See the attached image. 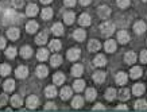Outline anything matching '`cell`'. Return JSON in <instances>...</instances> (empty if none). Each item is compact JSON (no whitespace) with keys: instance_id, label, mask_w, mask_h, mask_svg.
Returning <instances> with one entry per match:
<instances>
[{"instance_id":"obj_1","label":"cell","mask_w":147,"mask_h":112,"mask_svg":"<svg viewBox=\"0 0 147 112\" xmlns=\"http://www.w3.org/2000/svg\"><path fill=\"white\" fill-rule=\"evenodd\" d=\"M100 31L104 36H111L115 32V26H113L112 22H105L100 26Z\"/></svg>"},{"instance_id":"obj_51","label":"cell","mask_w":147,"mask_h":112,"mask_svg":"<svg viewBox=\"0 0 147 112\" xmlns=\"http://www.w3.org/2000/svg\"><path fill=\"white\" fill-rule=\"evenodd\" d=\"M45 109L46 111H50V109H55V104L54 103H47L45 105Z\"/></svg>"},{"instance_id":"obj_54","label":"cell","mask_w":147,"mask_h":112,"mask_svg":"<svg viewBox=\"0 0 147 112\" xmlns=\"http://www.w3.org/2000/svg\"><path fill=\"white\" fill-rule=\"evenodd\" d=\"M90 1H92V0H80L81 5H89V4H90Z\"/></svg>"},{"instance_id":"obj_40","label":"cell","mask_w":147,"mask_h":112,"mask_svg":"<svg viewBox=\"0 0 147 112\" xmlns=\"http://www.w3.org/2000/svg\"><path fill=\"white\" fill-rule=\"evenodd\" d=\"M50 63H51V66H59V65L62 63V57H61V55H58V54H55V55L51 57Z\"/></svg>"},{"instance_id":"obj_52","label":"cell","mask_w":147,"mask_h":112,"mask_svg":"<svg viewBox=\"0 0 147 112\" xmlns=\"http://www.w3.org/2000/svg\"><path fill=\"white\" fill-rule=\"evenodd\" d=\"M116 111H128V107L127 105H119V107H116Z\"/></svg>"},{"instance_id":"obj_5","label":"cell","mask_w":147,"mask_h":112,"mask_svg":"<svg viewBox=\"0 0 147 112\" xmlns=\"http://www.w3.org/2000/svg\"><path fill=\"white\" fill-rule=\"evenodd\" d=\"M15 74L18 78H26L28 76V69L26 66H18L16 70H15Z\"/></svg>"},{"instance_id":"obj_10","label":"cell","mask_w":147,"mask_h":112,"mask_svg":"<svg viewBox=\"0 0 147 112\" xmlns=\"http://www.w3.org/2000/svg\"><path fill=\"white\" fill-rule=\"evenodd\" d=\"M104 49L107 53H113L116 50V42L113 39H108L105 43H104Z\"/></svg>"},{"instance_id":"obj_46","label":"cell","mask_w":147,"mask_h":112,"mask_svg":"<svg viewBox=\"0 0 147 112\" xmlns=\"http://www.w3.org/2000/svg\"><path fill=\"white\" fill-rule=\"evenodd\" d=\"M7 94H4V93H1L0 94V107H3L4 104H7Z\"/></svg>"},{"instance_id":"obj_50","label":"cell","mask_w":147,"mask_h":112,"mask_svg":"<svg viewBox=\"0 0 147 112\" xmlns=\"http://www.w3.org/2000/svg\"><path fill=\"white\" fill-rule=\"evenodd\" d=\"M104 109H105V107H104V105H102V104H96V105H94L93 107V111H104Z\"/></svg>"},{"instance_id":"obj_11","label":"cell","mask_w":147,"mask_h":112,"mask_svg":"<svg viewBox=\"0 0 147 112\" xmlns=\"http://www.w3.org/2000/svg\"><path fill=\"white\" fill-rule=\"evenodd\" d=\"M38 107V97L36 96H28L27 97V108H30V109H34V108Z\"/></svg>"},{"instance_id":"obj_12","label":"cell","mask_w":147,"mask_h":112,"mask_svg":"<svg viewBox=\"0 0 147 112\" xmlns=\"http://www.w3.org/2000/svg\"><path fill=\"white\" fill-rule=\"evenodd\" d=\"M47 74H49V69L45 65H39V66L36 67V76L39 77V78H45Z\"/></svg>"},{"instance_id":"obj_3","label":"cell","mask_w":147,"mask_h":112,"mask_svg":"<svg viewBox=\"0 0 147 112\" xmlns=\"http://www.w3.org/2000/svg\"><path fill=\"white\" fill-rule=\"evenodd\" d=\"M19 35H20V32H19V28H16V27H11V28L7 30V36H8V39L16 40L19 38Z\"/></svg>"},{"instance_id":"obj_34","label":"cell","mask_w":147,"mask_h":112,"mask_svg":"<svg viewBox=\"0 0 147 112\" xmlns=\"http://www.w3.org/2000/svg\"><path fill=\"white\" fill-rule=\"evenodd\" d=\"M74 18H76V16H74V12H70V11H69V12L63 13V20H65L66 24H71V23L74 22Z\"/></svg>"},{"instance_id":"obj_42","label":"cell","mask_w":147,"mask_h":112,"mask_svg":"<svg viewBox=\"0 0 147 112\" xmlns=\"http://www.w3.org/2000/svg\"><path fill=\"white\" fill-rule=\"evenodd\" d=\"M49 47H50V50H53V51H58V50L61 49V42L58 39H53L50 42Z\"/></svg>"},{"instance_id":"obj_6","label":"cell","mask_w":147,"mask_h":112,"mask_svg":"<svg viewBox=\"0 0 147 112\" xmlns=\"http://www.w3.org/2000/svg\"><path fill=\"white\" fill-rule=\"evenodd\" d=\"M146 28H147L146 23L142 22V20H139V22H136L134 24V31L136 32V34H143V32L146 31Z\"/></svg>"},{"instance_id":"obj_7","label":"cell","mask_w":147,"mask_h":112,"mask_svg":"<svg viewBox=\"0 0 147 112\" xmlns=\"http://www.w3.org/2000/svg\"><path fill=\"white\" fill-rule=\"evenodd\" d=\"M4 18H5V22L7 23H11V22H15V20H18V15H16V13L13 12L12 9H7V11H5L4 12Z\"/></svg>"},{"instance_id":"obj_48","label":"cell","mask_w":147,"mask_h":112,"mask_svg":"<svg viewBox=\"0 0 147 112\" xmlns=\"http://www.w3.org/2000/svg\"><path fill=\"white\" fill-rule=\"evenodd\" d=\"M140 61L143 63H147V50H143L140 53Z\"/></svg>"},{"instance_id":"obj_30","label":"cell","mask_w":147,"mask_h":112,"mask_svg":"<svg viewBox=\"0 0 147 112\" xmlns=\"http://www.w3.org/2000/svg\"><path fill=\"white\" fill-rule=\"evenodd\" d=\"M93 63L96 66H104V65L107 63V59H105V57H104L102 54H98L97 57L93 59Z\"/></svg>"},{"instance_id":"obj_26","label":"cell","mask_w":147,"mask_h":112,"mask_svg":"<svg viewBox=\"0 0 147 112\" xmlns=\"http://www.w3.org/2000/svg\"><path fill=\"white\" fill-rule=\"evenodd\" d=\"M3 89L5 92H12L15 89V81L13 80H7L4 81V84H3Z\"/></svg>"},{"instance_id":"obj_32","label":"cell","mask_w":147,"mask_h":112,"mask_svg":"<svg viewBox=\"0 0 147 112\" xmlns=\"http://www.w3.org/2000/svg\"><path fill=\"white\" fill-rule=\"evenodd\" d=\"M100 47H101V45H100V42L96 39L90 40L89 45H88V49H89V51H98L100 50Z\"/></svg>"},{"instance_id":"obj_39","label":"cell","mask_w":147,"mask_h":112,"mask_svg":"<svg viewBox=\"0 0 147 112\" xmlns=\"http://www.w3.org/2000/svg\"><path fill=\"white\" fill-rule=\"evenodd\" d=\"M70 96H71V89H70V88H69V86L62 88V90H61V99H62V100H67Z\"/></svg>"},{"instance_id":"obj_4","label":"cell","mask_w":147,"mask_h":112,"mask_svg":"<svg viewBox=\"0 0 147 112\" xmlns=\"http://www.w3.org/2000/svg\"><path fill=\"white\" fill-rule=\"evenodd\" d=\"M97 13L100 18H108L111 15V8L108 5H100L97 8Z\"/></svg>"},{"instance_id":"obj_49","label":"cell","mask_w":147,"mask_h":112,"mask_svg":"<svg viewBox=\"0 0 147 112\" xmlns=\"http://www.w3.org/2000/svg\"><path fill=\"white\" fill-rule=\"evenodd\" d=\"M63 4L66 5V7H74L76 0H63Z\"/></svg>"},{"instance_id":"obj_2","label":"cell","mask_w":147,"mask_h":112,"mask_svg":"<svg viewBox=\"0 0 147 112\" xmlns=\"http://www.w3.org/2000/svg\"><path fill=\"white\" fill-rule=\"evenodd\" d=\"M67 59L69 61H77V59L80 58V55H81V51L80 49H77V47H71V49L67 50Z\"/></svg>"},{"instance_id":"obj_56","label":"cell","mask_w":147,"mask_h":112,"mask_svg":"<svg viewBox=\"0 0 147 112\" xmlns=\"http://www.w3.org/2000/svg\"><path fill=\"white\" fill-rule=\"evenodd\" d=\"M143 1H147V0H143Z\"/></svg>"},{"instance_id":"obj_14","label":"cell","mask_w":147,"mask_h":112,"mask_svg":"<svg viewBox=\"0 0 147 112\" xmlns=\"http://www.w3.org/2000/svg\"><path fill=\"white\" fill-rule=\"evenodd\" d=\"M85 36H86V32L82 30V28H77L76 31L73 32V38L76 40H78V42H81V40L85 39Z\"/></svg>"},{"instance_id":"obj_31","label":"cell","mask_w":147,"mask_h":112,"mask_svg":"<svg viewBox=\"0 0 147 112\" xmlns=\"http://www.w3.org/2000/svg\"><path fill=\"white\" fill-rule=\"evenodd\" d=\"M45 94L47 97H55V96H57V88L54 85H49L45 89Z\"/></svg>"},{"instance_id":"obj_37","label":"cell","mask_w":147,"mask_h":112,"mask_svg":"<svg viewBox=\"0 0 147 112\" xmlns=\"http://www.w3.org/2000/svg\"><path fill=\"white\" fill-rule=\"evenodd\" d=\"M82 104H84L82 97H81V96H76V97L73 99V101H71V107L73 108H81L82 107Z\"/></svg>"},{"instance_id":"obj_33","label":"cell","mask_w":147,"mask_h":112,"mask_svg":"<svg viewBox=\"0 0 147 112\" xmlns=\"http://www.w3.org/2000/svg\"><path fill=\"white\" fill-rule=\"evenodd\" d=\"M73 88L76 92H81V90H84L85 88V81L84 80H77L73 82Z\"/></svg>"},{"instance_id":"obj_29","label":"cell","mask_w":147,"mask_h":112,"mask_svg":"<svg viewBox=\"0 0 147 112\" xmlns=\"http://www.w3.org/2000/svg\"><path fill=\"white\" fill-rule=\"evenodd\" d=\"M53 81L57 85H62V82L65 81V74L63 73H55L53 76Z\"/></svg>"},{"instance_id":"obj_20","label":"cell","mask_w":147,"mask_h":112,"mask_svg":"<svg viewBox=\"0 0 147 112\" xmlns=\"http://www.w3.org/2000/svg\"><path fill=\"white\" fill-rule=\"evenodd\" d=\"M142 67H139V66H134L132 69H131V73H129V77L131 78H134V80H136V78H139V77L142 76Z\"/></svg>"},{"instance_id":"obj_22","label":"cell","mask_w":147,"mask_h":112,"mask_svg":"<svg viewBox=\"0 0 147 112\" xmlns=\"http://www.w3.org/2000/svg\"><path fill=\"white\" fill-rule=\"evenodd\" d=\"M11 104H12V107L15 108H19L20 105L23 104V99L22 96H19V94H13L12 99H11Z\"/></svg>"},{"instance_id":"obj_21","label":"cell","mask_w":147,"mask_h":112,"mask_svg":"<svg viewBox=\"0 0 147 112\" xmlns=\"http://www.w3.org/2000/svg\"><path fill=\"white\" fill-rule=\"evenodd\" d=\"M132 93H134L135 96H142V94L144 93V85H143V84H135V85L132 86Z\"/></svg>"},{"instance_id":"obj_8","label":"cell","mask_w":147,"mask_h":112,"mask_svg":"<svg viewBox=\"0 0 147 112\" xmlns=\"http://www.w3.org/2000/svg\"><path fill=\"white\" fill-rule=\"evenodd\" d=\"M82 73H84V67H82L81 63H76V65H73V67H71V74H73V76L80 77V76H82Z\"/></svg>"},{"instance_id":"obj_53","label":"cell","mask_w":147,"mask_h":112,"mask_svg":"<svg viewBox=\"0 0 147 112\" xmlns=\"http://www.w3.org/2000/svg\"><path fill=\"white\" fill-rule=\"evenodd\" d=\"M5 47V39L3 36H0V49H4Z\"/></svg>"},{"instance_id":"obj_17","label":"cell","mask_w":147,"mask_h":112,"mask_svg":"<svg viewBox=\"0 0 147 112\" xmlns=\"http://www.w3.org/2000/svg\"><path fill=\"white\" fill-rule=\"evenodd\" d=\"M115 80H116V84H119V85H124L125 82H127V74H125L124 72H119L117 74H116Z\"/></svg>"},{"instance_id":"obj_24","label":"cell","mask_w":147,"mask_h":112,"mask_svg":"<svg viewBox=\"0 0 147 112\" xmlns=\"http://www.w3.org/2000/svg\"><path fill=\"white\" fill-rule=\"evenodd\" d=\"M92 78H93L94 82L101 84V82H104V80H105V73L104 72H94V74H93Z\"/></svg>"},{"instance_id":"obj_43","label":"cell","mask_w":147,"mask_h":112,"mask_svg":"<svg viewBox=\"0 0 147 112\" xmlns=\"http://www.w3.org/2000/svg\"><path fill=\"white\" fill-rule=\"evenodd\" d=\"M9 73H11V66L7 65V63H3V65L0 66V74H1V76H8Z\"/></svg>"},{"instance_id":"obj_25","label":"cell","mask_w":147,"mask_h":112,"mask_svg":"<svg viewBox=\"0 0 147 112\" xmlns=\"http://www.w3.org/2000/svg\"><path fill=\"white\" fill-rule=\"evenodd\" d=\"M20 55L23 58H30L32 55V49L30 46H23L22 50H20Z\"/></svg>"},{"instance_id":"obj_9","label":"cell","mask_w":147,"mask_h":112,"mask_svg":"<svg viewBox=\"0 0 147 112\" xmlns=\"http://www.w3.org/2000/svg\"><path fill=\"white\" fill-rule=\"evenodd\" d=\"M117 40L120 42L121 45H124V43H127L129 40V35H128V32L124 31V30H121V31L117 32Z\"/></svg>"},{"instance_id":"obj_19","label":"cell","mask_w":147,"mask_h":112,"mask_svg":"<svg viewBox=\"0 0 147 112\" xmlns=\"http://www.w3.org/2000/svg\"><path fill=\"white\" fill-rule=\"evenodd\" d=\"M90 16L88 15V13H82L80 16V19H78V23H80V26H84V27H86V26H89L90 24Z\"/></svg>"},{"instance_id":"obj_38","label":"cell","mask_w":147,"mask_h":112,"mask_svg":"<svg viewBox=\"0 0 147 112\" xmlns=\"http://www.w3.org/2000/svg\"><path fill=\"white\" fill-rule=\"evenodd\" d=\"M40 15H42V18L45 19V20H47V19H50L51 16H53V9L49 8V7H46V8L42 9Z\"/></svg>"},{"instance_id":"obj_45","label":"cell","mask_w":147,"mask_h":112,"mask_svg":"<svg viewBox=\"0 0 147 112\" xmlns=\"http://www.w3.org/2000/svg\"><path fill=\"white\" fill-rule=\"evenodd\" d=\"M131 3V0H117V5L120 7V8H127Z\"/></svg>"},{"instance_id":"obj_41","label":"cell","mask_w":147,"mask_h":112,"mask_svg":"<svg viewBox=\"0 0 147 112\" xmlns=\"http://www.w3.org/2000/svg\"><path fill=\"white\" fill-rule=\"evenodd\" d=\"M116 93H117V92H116L113 88H109V89L105 92V99H107L108 101H112L113 99H116Z\"/></svg>"},{"instance_id":"obj_27","label":"cell","mask_w":147,"mask_h":112,"mask_svg":"<svg viewBox=\"0 0 147 112\" xmlns=\"http://www.w3.org/2000/svg\"><path fill=\"white\" fill-rule=\"evenodd\" d=\"M119 99L123 100V101H125V100L129 99V96H131V92H129V89H127V88H123V89H120V92H119Z\"/></svg>"},{"instance_id":"obj_44","label":"cell","mask_w":147,"mask_h":112,"mask_svg":"<svg viewBox=\"0 0 147 112\" xmlns=\"http://www.w3.org/2000/svg\"><path fill=\"white\" fill-rule=\"evenodd\" d=\"M5 55L8 58H15L16 57V49L15 47H8V49L5 50Z\"/></svg>"},{"instance_id":"obj_36","label":"cell","mask_w":147,"mask_h":112,"mask_svg":"<svg viewBox=\"0 0 147 112\" xmlns=\"http://www.w3.org/2000/svg\"><path fill=\"white\" fill-rule=\"evenodd\" d=\"M135 109L136 111H146L147 109V103L144 100H138V101H135Z\"/></svg>"},{"instance_id":"obj_28","label":"cell","mask_w":147,"mask_h":112,"mask_svg":"<svg viewBox=\"0 0 147 112\" xmlns=\"http://www.w3.org/2000/svg\"><path fill=\"white\" fill-rule=\"evenodd\" d=\"M36 58L39 59V61H46V59L49 58V51H47L46 49L38 50V53H36Z\"/></svg>"},{"instance_id":"obj_16","label":"cell","mask_w":147,"mask_h":112,"mask_svg":"<svg viewBox=\"0 0 147 112\" xmlns=\"http://www.w3.org/2000/svg\"><path fill=\"white\" fill-rule=\"evenodd\" d=\"M36 30H38V23L34 22V20H30L26 24V31L28 34H34V32H36Z\"/></svg>"},{"instance_id":"obj_55","label":"cell","mask_w":147,"mask_h":112,"mask_svg":"<svg viewBox=\"0 0 147 112\" xmlns=\"http://www.w3.org/2000/svg\"><path fill=\"white\" fill-rule=\"evenodd\" d=\"M51 1H53V0H40V3H43V4H49Z\"/></svg>"},{"instance_id":"obj_15","label":"cell","mask_w":147,"mask_h":112,"mask_svg":"<svg viewBox=\"0 0 147 112\" xmlns=\"http://www.w3.org/2000/svg\"><path fill=\"white\" fill-rule=\"evenodd\" d=\"M124 61L125 63H128V65H132V63L136 61V54L134 51H128V53L124 54Z\"/></svg>"},{"instance_id":"obj_18","label":"cell","mask_w":147,"mask_h":112,"mask_svg":"<svg viewBox=\"0 0 147 112\" xmlns=\"http://www.w3.org/2000/svg\"><path fill=\"white\" fill-rule=\"evenodd\" d=\"M38 13V5L36 4H28L26 8V15L27 16H35Z\"/></svg>"},{"instance_id":"obj_13","label":"cell","mask_w":147,"mask_h":112,"mask_svg":"<svg viewBox=\"0 0 147 112\" xmlns=\"http://www.w3.org/2000/svg\"><path fill=\"white\" fill-rule=\"evenodd\" d=\"M46 42H47V32H45V31L39 32L35 38V43L36 45H45Z\"/></svg>"},{"instance_id":"obj_47","label":"cell","mask_w":147,"mask_h":112,"mask_svg":"<svg viewBox=\"0 0 147 112\" xmlns=\"http://www.w3.org/2000/svg\"><path fill=\"white\" fill-rule=\"evenodd\" d=\"M23 3H24V0H12L13 7H16V8H20L23 5Z\"/></svg>"},{"instance_id":"obj_35","label":"cell","mask_w":147,"mask_h":112,"mask_svg":"<svg viewBox=\"0 0 147 112\" xmlns=\"http://www.w3.org/2000/svg\"><path fill=\"white\" fill-rule=\"evenodd\" d=\"M96 96H97V92H96L93 88H88V89H86V93H85V97H86V100L92 101V100L96 99Z\"/></svg>"},{"instance_id":"obj_23","label":"cell","mask_w":147,"mask_h":112,"mask_svg":"<svg viewBox=\"0 0 147 112\" xmlns=\"http://www.w3.org/2000/svg\"><path fill=\"white\" fill-rule=\"evenodd\" d=\"M51 32H53L54 35H62L63 34V26L61 23H55L53 27H51Z\"/></svg>"}]
</instances>
